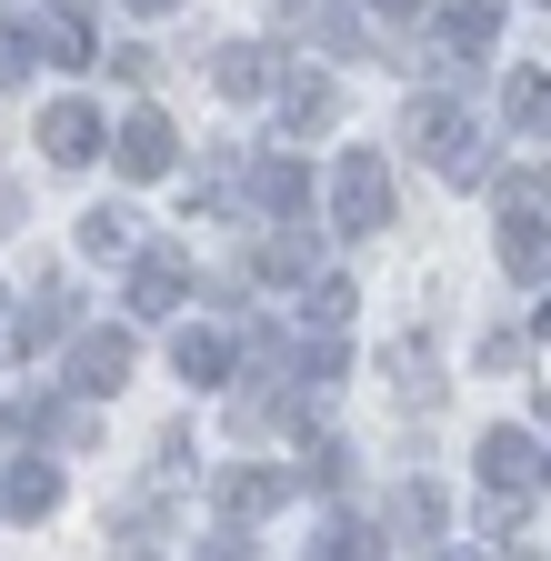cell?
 Masks as SVG:
<instances>
[{"mask_svg": "<svg viewBox=\"0 0 551 561\" xmlns=\"http://www.w3.org/2000/svg\"><path fill=\"white\" fill-rule=\"evenodd\" d=\"M271 81H282V60H271V50H251V41L211 50V91H221V101H261Z\"/></svg>", "mask_w": 551, "mask_h": 561, "instance_id": "cell-10", "label": "cell"}, {"mask_svg": "<svg viewBox=\"0 0 551 561\" xmlns=\"http://www.w3.org/2000/svg\"><path fill=\"white\" fill-rule=\"evenodd\" d=\"M130 11H181V0H130Z\"/></svg>", "mask_w": 551, "mask_h": 561, "instance_id": "cell-27", "label": "cell"}, {"mask_svg": "<svg viewBox=\"0 0 551 561\" xmlns=\"http://www.w3.org/2000/svg\"><path fill=\"white\" fill-rule=\"evenodd\" d=\"M81 251H101V261H130V251H141V231H130V210H120V201H101L91 221H81Z\"/></svg>", "mask_w": 551, "mask_h": 561, "instance_id": "cell-20", "label": "cell"}, {"mask_svg": "<svg viewBox=\"0 0 551 561\" xmlns=\"http://www.w3.org/2000/svg\"><path fill=\"white\" fill-rule=\"evenodd\" d=\"M0 502H11L21 522L60 512V471H50V461H11V481H0Z\"/></svg>", "mask_w": 551, "mask_h": 561, "instance_id": "cell-16", "label": "cell"}, {"mask_svg": "<svg viewBox=\"0 0 551 561\" xmlns=\"http://www.w3.org/2000/svg\"><path fill=\"white\" fill-rule=\"evenodd\" d=\"M282 491H291V471H271V461L221 471V522H261V512H282Z\"/></svg>", "mask_w": 551, "mask_h": 561, "instance_id": "cell-9", "label": "cell"}, {"mask_svg": "<svg viewBox=\"0 0 551 561\" xmlns=\"http://www.w3.org/2000/svg\"><path fill=\"white\" fill-rule=\"evenodd\" d=\"M101 140H111V130H101V111H91V101H50V111H41V151H50L60 171H81Z\"/></svg>", "mask_w": 551, "mask_h": 561, "instance_id": "cell-6", "label": "cell"}, {"mask_svg": "<svg viewBox=\"0 0 551 561\" xmlns=\"http://www.w3.org/2000/svg\"><path fill=\"white\" fill-rule=\"evenodd\" d=\"M502 111H512L531 140H551V70H512V81H502Z\"/></svg>", "mask_w": 551, "mask_h": 561, "instance_id": "cell-17", "label": "cell"}, {"mask_svg": "<svg viewBox=\"0 0 551 561\" xmlns=\"http://www.w3.org/2000/svg\"><path fill=\"white\" fill-rule=\"evenodd\" d=\"M371 11H391V21H411V11H432V0H371Z\"/></svg>", "mask_w": 551, "mask_h": 561, "instance_id": "cell-25", "label": "cell"}, {"mask_svg": "<svg viewBox=\"0 0 551 561\" xmlns=\"http://www.w3.org/2000/svg\"><path fill=\"white\" fill-rule=\"evenodd\" d=\"M181 280H191V261L161 241V251H141V261H130V311H141V321H161V311H181Z\"/></svg>", "mask_w": 551, "mask_h": 561, "instance_id": "cell-7", "label": "cell"}, {"mask_svg": "<svg viewBox=\"0 0 551 561\" xmlns=\"http://www.w3.org/2000/svg\"><path fill=\"white\" fill-rule=\"evenodd\" d=\"M60 331H71V291H41V301L11 321V341H21V351H50Z\"/></svg>", "mask_w": 551, "mask_h": 561, "instance_id": "cell-21", "label": "cell"}, {"mask_svg": "<svg viewBox=\"0 0 551 561\" xmlns=\"http://www.w3.org/2000/svg\"><path fill=\"white\" fill-rule=\"evenodd\" d=\"M31 31H41V50H50L60 70H91V60H101V41H91V11H41Z\"/></svg>", "mask_w": 551, "mask_h": 561, "instance_id": "cell-14", "label": "cell"}, {"mask_svg": "<svg viewBox=\"0 0 551 561\" xmlns=\"http://www.w3.org/2000/svg\"><path fill=\"white\" fill-rule=\"evenodd\" d=\"M502 271L512 280H551V231L541 221H502Z\"/></svg>", "mask_w": 551, "mask_h": 561, "instance_id": "cell-18", "label": "cell"}, {"mask_svg": "<svg viewBox=\"0 0 551 561\" xmlns=\"http://www.w3.org/2000/svg\"><path fill=\"white\" fill-rule=\"evenodd\" d=\"M432 31H441V50H492L502 0H432Z\"/></svg>", "mask_w": 551, "mask_h": 561, "instance_id": "cell-11", "label": "cell"}, {"mask_svg": "<svg viewBox=\"0 0 551 561\" xmlns=\"http://www.w3.org/2000/svg\"><path fill=\"white\" fill-rule=\"evenodd\" d=\"M301 11H311V0H271V21H301Z\"/></svg>", "mask_w": 551, "mask_h": 561, "instance_id": "cell-26", "label": "cell"}, {"mask_svg": "<svg viewBox=\"0 0 551 561\" xmlns=\"http://www.w3.org/2000/svg\"><path fill=\"white\" fill-rule=\"evenodd\" d=\"M111 70H120V81H151V70H161V50H141V41H120V50H111Z\"/></svg>", "mask_w": 551, "mask_h": 561, "instance_id": "cell-23", "label": "cell"}, {"mask_svg": "<svg viewBox=\"0 0 551 561\" xmlns=\"http://www.w3.org/2000/svg\"><path fill=\"white\" fill-rule=\"evenodd\" d=\"M301 271H311V241H291V231L251 241V280H301Z\"/></svg>", "mask_w": 551, "mask_h": 561, "instance_id": "cell-22", "label": "cell"}, {"mask_svg": "<svg viewBox=\"0 0 551 561\" xmlns=\"http://www.w3.org/2000/svg\"><path fill=\"white\" fill-rule=\"evenodd\" d=\"M331 111H341L331 70L291 60V70H282V91H271V140H311V130H331Z\"/></svg>", "mask_w": 551, "mask_h": 561, "instance_id": "cell-2", "label": "cell"}, {"mask_svg": "<svg viewBox=\"0 0 551 561\" xmlns=\"http://www.w3.org/2000/svg\"><path fill=\"white\" fill-rule=\"evenodd\" d=\"M411 151H422L441 181H481V171H492V161H481V130H471V111L461 101H422V111H411Z\"/></svg>", "mask_w": 551, "mask_h": 561, "instance_id": "cell-1", "label": "cell"}, {"mask_svg": "<svg viewBox=\"0 0 551 561\" xmlns=\"http://www.w3.org/2000/svg\"><path fill=\"white\" fill-rule=\"evenodd\" d=\"M391 391H401V401H441V371H432V341H391Z\"/></svg>", "mask_w": 551, "mask_h": 561, "instance_id": "cell-19", "label": "cell"}, {"mask_svg": "<svg viewBox=\"0 0 551 561\" xmlns=\"http://www.w3.org/2000/svg\"><path fill=\"white\" fill-rule=\"evenodd\" d=\"M481 481H492V491H531L541 481V442L512 432V421H502V432H481Z\"/></svg>", "mask_w": 551, "mask_h": 561, "instance_id": "cell-8", "label": "cell"}, {"mask_svg": "<svg viewBox=\"0 0 551 561\" xmlns=\"http://www.w3.org/2000/svg\"><path fill=\"white\" fill-rule=\"evenodd\" d=\"M111 151H120V171H130V181H161V171L181 161V130H171L161 111H130V121L111 130Z\"/></svg>", "mask_w": 551, "mask_h": 561, "instance_id": "cell-5", "label": "cell"}, {"mask_svg": "<svg viewBox=\"0 0 551 561\" xmlns=\"http://www.w3.org/2000/svg\"><path fill=\"white\" fill-rule=\"evenodd\" d=\"M120 381H130V331H81L71 341V391L81 401H111Z\"/></svg>", "mask_w": 551, "mask_h": 561, "instance_id": "cell-4", "label": "cell"}, {"mask_svg": "<svg viewBox=\"0 0 551 561\" xmlns=\"http://www.w3.org/2000/svg\"><path fill=\"white\" fill-rule=\"evenodd\" d=\"M481 371H521V331H492V341H481Z\"/></svg>", "mask_w": 551, "mask_h": 561, "instance_id": "cell-24", "label": "cell"}, {"mask_svg": "<svg viewBox=\"0 0 551 561\" xmlns=\"http://www.w3.org/2000/svg\"><path fill=\"white\" fill-rule=\"evenodd\" d=\"M441 522H451V512H441V491H432V481H401V502H391V541H401V551H432Z\"/></svg>", "mask_w": 551, "mask_h": 561, "instance_id": "cell-12", "label": "cell"}, {"mask_svg": "<svg viewBox=\"0 0 551 561\" xmlns=\"http://www.w3.org/2000/svg\"><path fill=\"white\" fill-rule=\"evenodd\" d=\"M331 221L341 231H381L391 221V171L371 151H341V171H331Z\"/></svg>", "mask_w": 551, "mask_h": 561, "instance_id": "cell-3", "label": "cell"}, {"mask_svg": "<svg viewBox=\"0 0 551 561\" xmlns=\"http://www.w3.org/2000/svg\"><path fill=\"white\" fill-rule=\"evenodd\" d=\"M251 201H261V210H282V221H291V210L311 201V171H301L291 151H271V161H251Z\"/></svg>", "mask_w": 551, "mask_h": 561, "instance_id": "cell-13", "label": "cell"}, {"mask_svg": "<svg viewBox=\"0 0 551 561\" xmlns=\"http://www.w3.org/2000/svg\"><path fill=\"white\" fill-rule=\"evenodd\" d=\"M541 331H551V301H541Z\"/></svg>", "mask_w": 551, "mask_h": 561, "instance_id": "cell-28", "label": "cell"}, {"mask_svg": "<svg viewBox=\"0 0 551 561\" xmlns=\"http://www.w3.org/2000/svg\"><path fill=\"white\" fill-rule=\"evenodd\" d=\"M171 371H181L191 391L231 381V341H221V331H181V341H171Z\"/></svg>", "mask_w": 551, "mask_h": 561, "instance_id": "cell-15", "label": "cell"}]
</instances>
